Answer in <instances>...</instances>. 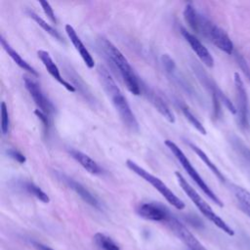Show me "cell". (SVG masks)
<instances>
[{"instance_id":"obj_2","label":"cell","mask_w":250,"mask_h":250,"mask_svg":"<svg viewBox=\"0 0 250 250\" xmlns=\"http://www.w3.org/2000/svg\"><path fill=\"white\" fill-rule=\"evenodd\" d=\"M99 44L100 48L103 50L108 62H110L111 64L116 69H118L127 89L135 96L141 95L142 80L139 79L138 75L135 73L134 69L132 68L124 55L106 38L102 37L99 40Z\"/></svg>"},{"instance_id":"obj_26","label":"cell","mask_w":250,"mask_h":250,"mask_svg":"<svg viewBox=\"0 0 250 250\" xmlns=\"http://www.w3.org/2000/svg\"><path fill=\"white\" fill-rule=\"evenodd\" d=\"M39 3H40V5H41V7H42V9H43V11H44V13H45V15L49 18V20H50L52 22L56 23V22H57V19H56L54 10H53L52 6L50 5V3H49L48 1H44V0L39 1Z\"/></svg>"},{"instance_id":"obj_5","label":"cell","mask_w":250,"mask_h":250,"mask_svg":"<svg viewBox=\"0 0 250 250\" xmlns=\"http://www.w3.org/2000/svg\"><path fill=\"white\" fill-rule=\"evenodd\" d=\"M166 146L171 150V152L174 154V156L177 158V160L180 162L182 167L185 169V171L188 174V176L191 178V180L198 186V188L217 205L220 207H223L224 204L221 201V199L214 193V191L208 187V185L204 182V180L201 178V176L198 174V172L195 170V168L192 166L190 161L188 159L184 151L172 141L166 140L165 141Z\"/></svg>"},{"instance_id":"obj_29","label":"cell","mask_w":250,"mask_h":250,"mask_svg":"<svg viewBox=\"0 0 250 250\" xmlns=\"http://www.w3.org/2000/svg\"><path fill=\"white\" fill-rule=\"evenodd\" d=\"M34 113H35L36 116L41 120L45 132H48L49 126H50V125H49V116H48L47 114H45L44 112H42L41 110H39V109H36V110L34 111Z\"/></svg>"},{"instance_id":"obj_22","label":"cell","mask_w":250,"mask_h":250,"mask_svg":"<svg viewBox=\"0 0 250 250\" xmlns=\"http://www.w3.org/2000/svg\"><path fill=\"white\" fill-rule=\"evenodd\" d=\"M184 19L188 26L194 31L198 19V13L191 4H187L184 9Z\"/></svg>"},{"instance_id":"obj_27","label":"cell","mask_w":250,"mask_h":250,"mask_svg":"<svg viewBox=\"0 0 250 250\" xmlns=\"http://www.w3.org/2000/svg\"><path fill=\"white\" fill-rule=\"evenodd\" d=\"M161 61L163 62V65H164L166 71L170 74H173L176 70V64H175L174 61L171 59V57L168 54H165L161 57Z\"/></svg>"},{"instance_id":"obj_24","label":"cell","mask_w":250,"mask_h":250,"mask_svg":"<svg viewBox=\"0 0 250 250\" xmlns=\"http://www.w3.org/2000/svg\"><path fill=\"white\" fill-rule=\"evenodd\" d=\"M182 111L183 114L185 115V117L187 118V120L201 134L206 135V129L204 128V126L202 125V123L193 115V113L186 106V105H182Z\"/></svg>"},{"instance_id":"obj_9","label":"cell","mask_w":250,"mask_h":250,"mask_svg":"<svg viewBox=\"0 0 250 250\" xmlns=\"http://www.w3.org/2000/svg\"><path fill=\"white\" fill-rule=\"evenodd\" d=\"M234 84L236 89V98H237V104H238L239 123L241 127L247 128L249 126L248 98H247V93H246L243 81L237 72L234 73Z\"/></svg>"},{"instance_id":"obj_19","label":"cell","mask_w":250,"mask_h":250,"mask_svg":"<svg viewBox=\"0 0 250 250\" xmlns=\"http://www.w3.org/2000/svg\"><path fill=\"white\" fill-rule=\"evenodd\" d=\"M21 184V188L28 192L29 194L33 195L34 197H36L37 199H39L40 201H42L43 203H49L50 202V197L49 195L43 191L38 186H36L34 183L29 182V181H24Z\"/></svg>"},{"instance_id":"obj_6","label":"cell","mask_w":250,"mask_h":250,"mask_svg":"<svg viewBox=\"0 0 250 250\" xmlns=\"http://www.w3.org/2000/svg\"><path fill=\"white\" fill-rule=\"evenodd\" d=\"M126 166L135 174L143 178L146 182L149 183L172 206L178 210H183L185 208V203L181 200L159 178L153 176L148 171L145 170L143 167L138 165L131 159L126 160Z\"/></svg>"},{"instance_id":"obj_31","label":"cell","mask_w":250,"mask_h":250,"mask_svg":"<svg viewBox=\"0 0 250 250\" xmlns=\"http://www.w3.org/2000/svg\"><path fill=\"white\" fill-rule=\"evenodd\" d=\"M33 246L37 249V250H54L53 248H51L50 246H47L43 243H40V242H33Z\"/></svg>"},{"instance_id":"obj_30","label":"cell","mask_w":250,"mask_h":250,"mask_svg":"<svg viewBox=\"0 0 250 250\" xmlns=\"http://www.w3.org/2000/svg\"><path fill=\"white\" fill-rule=\"evenodd\" d=\"M236 59H237L238 64L240 65V68L242 69V71L244 72V74L250 79V67H249L248 64L246 63L245 60H244L240 55H237V56H236Z\"/></svg>"},{"instance_id":"obj_16","label":"cell","mask_w":250,"mask_h":250,"mask_svg":"<svg viewBox=\"0 0 250 250\" xmlns=\"http://www.w3.org/2000/svg\"><path fill=\"white\" fill-rule=\"evenodd\" d=\"M68 152L71 155V157L75 159L90 174H93V175L102 174L103 170L100 167V165L86 153L76 149H70Z\"/></svg>"},{"instance_id":"obj_8","label":"cell","mask_w":250,"mask_h":250,"mask_svg":"<svg viewBox=\"0 0 250 250\" xmlns=\"http://www.w3.org/2000/svg\"><path fill=\"white\" fill-rule=\"evenodd\" d=\"M23 83L38 109L49 116L54 111V106L50 100L43 93L38 83L28 76H23Z\"/></svg>"},{"instance_id":"obj_12","label":"cell","mask_w":250,"mask_h":250,"mask_svg":"<svg viewBox=\"0 0 250 250\" xmlns=\"http://www.w3.org/2000/svg\"><path fill=\"white\" fill-rule=\"evenodd\" d=\"M181 33L186 39V41L189 44L193 52L196 54V56L200 59V61L208 67H213L214 65V59L210 52L207 50V48L197 39L193 34H191L189 31H188L185 28H181Z\"/></svg>"},{"instance_id":"obj_11","label":"cell","mask_w":250,"mask_h":250,"mask_svg":"<svg viewBox=\"0 0 250 250\" xmlns=\"http://www.w3.org/2000/svg\"><path fill=\"white\" fill-rule=\"evenodd\" d=\"M141 89L142 93L145 95V97L149 101V103L155 107V109L169 122L174 123L175 122V116L171 109L169 108L168 104L163 101V99L155 94L153 90H151L148 86H146L143 81L141 83Z\"/></svg>"},{"instance_id":"obj_32","label":"cell","mask_w":250,"mask_h":250,"mask_svg":"<svg viewBox=\"0 0 250 250\" xmlns=\"http://www.w3.org/2000/svg\"><path fill=\"white\" fill-rule=\"evenodd\" d=\"M245 212H246V213H247V214L250 216V212H247V211H245Z\"/></svg>"},{"instance_id":"obj_20","label":"cell","mask_w":250,"mask_h":250,"mask_svg":"<svg viewBox=\"0 0 250 250\" xmlns=\"http://www.w3.org/2000/svg\"><path fill=\"white\" fill-rule=\"evenodd\" d=\"M28 16L39 25L42 27L43 30H45L48 34H50L52 37H54L55 39H57L60 42H63L61 34L58 32V30H56L53 26H51L49 23H47L41 17H39L37 14H35L32 11H27Z\"/></svg>"},{"instance_id":"obj_25","label":"cell","mask_w":250,"mask_h":250,"mask_svg":"<svg viewBox=\"0 0 250 250\" xmlns=\"http://www.w3.org/2000/svg\"><path fill=\"white\" fill-rule=\"evenodd\" d=\"M10 128V117L8 112V107L5 102L1 103V131L3 135H7L9 133Z\"/></svg>"},{"instance_id":"obj_21","label":"cell","mask_w":250,"mask_h":250,"mask_svg":"<svg viewBox=\"0 0 250 250\" xmlns=\"http://www.w3.org/2000/svg\"><path fill=\"white\" fill-rule=\"evenodd\" d=\"M96 244L103 250H120L119 246L107 235L98 232L94 236Z\"/></svg>"},{"instance_id":"obj_13","label":"cell","mask_w":250,"mask_h":250,"mask_svg":"<svg viewBox=\"0 0 250 250\" xmlns=\"http://www.w3.org/2000/svg\"><path fill=\"white\" fill-rule=\"evenodd\" d=\"M37 56L40 59V61L42 62V63L44 64L45 68L47 69V71L49 72V74L55 79L57 80L62 86H63L67 91L69 92H75V87L70 84L69 82H67L66 80H64L60 72V69L58 68L57 64L54 62L52 57L50 56V54L47 51L44 50H38L37 51Z\"/></svg>"},{"instance_id":"obj_3","label":"cell","mask_w":250,"mask_h":250,"mask_svg":"<svg viewBox=\"0 0 250 250\" xmlns=\"http://www.w3.org/2000/svg\"><path fill=\"white\" fill-rule=\"evenodd\" d=\"M176 178L178 180V183L182 189L186 192V194L189 197V199L194 203V205L198 208V210L201 212V214L206 217L210 222H212L216 227H218L220 229H222L224 232H226L229 235H233L234 231L233 229L221 218L219 217L213 209L209 206V204L196 192V190L187 182V180L184 178V176L180 172L175 173Z\"/></svg>"},{"instance_id":"obj_14","label":"cell","mask_w":250,"mask_h":250,"mask_svg":"<svg viewBox=\"0 0 250 250\" xmlns=\"http://www.w3.org/2000/svg\"><path fill=\"white\" fill-rule=\"evenodd\" d=\"M65 31H66V34H67L68 38L70 39L71 43L73 44L74 48L79 53L80 57L82 58L83 62H85V64L89 68H93L95 66V61H94L93 57L91 56V54L89 53V51L87 50V48L85 47V45L83 44V42L81 41V39L79 38V36L77 35L74 28L70 24H66Z\"/></svg>"},{"instance_id":"obj_7","label":"cell","mask_w":250,"mask_h":250,"mask_svg":"<svg viewBox=\"0 0 250 250\" xmlns=\"http://www.w3.org/2000/svg\"><path fill=\"white\" fill-rule=\"evenodd\" d=\"M164 223L186 244L189 250H206V248L192 234V232H190V230H188V228L183 223H181L172 213H170Z\"/></svg>"},{"instance_id":"obj_28","label":"cell","mask_w":250,"mask_h":250,"mask_svg":"<svg viewBox=\"0 0 250 250\" xmlns=\"http://www.w3.org/2000/svg\"><path fill=\"white\" fill-rule=\"evenodd\" d=\"M7 155L9 157H11L12 159H14L15 161L19 162L20 164H23L25 161H26V158L25 156L19 150L15 149V148H9L7 151Z\"/></svg>"},{"instance_id":"obj_10","label":"cell","mask_w":250,"mask_h":250,"mask_svg":"<svg viewBox=\"0 0 250 250\" xmlns=\"http://www.w3.org/2000/svg\"><path fill=\"white\" fill-rule=\"evenodd\" d=\"M137 213L140 217L148 221L165 222L171 212L162 204L146 202L138 206Z\"/></svg>"},{"instance_id":"obj_15","label":"cell","mask_w":250,"mask_h":250,"mask_svg":"<svg viewBox=\"0 0 250 250\" xmlns=\"http://www.w3.org/2000/svg\"><path fill=\"white\" fill-rule=\"evenodd\" d=\"M62 181H63L64 184L67 185V187L69 188H71L76 194H78L86 203H88L89 205L95 207V208H100V203L98 201V199L83 186L81 185L79 182H76L75 180L62 175L61 176Z\"/></svg>"},{"instance_id":"obj_4","label":"cell","mask_w":250,"mask_h":250,"mask_svg":"<svg viewBox=\"0 0 250 250\" xmlns=\"http://www.w3.org/2000/svg\"><path fill=\"white\" fill-rule=\"evenodd\" d=\"M194 31L207 38L223 52L229 55L232 54L233 44L229 35L221 27L200 14H198L196 28Z\"/></svg>"},{"instance_id":"obj_1","label":"cell","mask_w":250,"mask_h":250,"mask_svg":"<svg viewBox=\"0 0 250 250\" xmlns=\"http://www.w3.org/2000/svg\"><path fill=\"white\" fill-rule=\"evenodd\" d=\"M98 73L100 76V79L102 81L103 87L108 97L110 98L113 106L115 107L121 121L123 124L132 132H138L139 131V124L138 121L126 100L123 93L117 86L116 82L110 75V73L107 71L106 68H104L103 65H100L98 68Z\"/></svg>"},{"instance_id":"obj_17","label":"cell","mask_w":250,"mask_h":250,"mask_svg":"<svg viewBox=\"0 0 250 250\" xmlns=\"http://www.w3.org/2000/svg\"><path fill=\"white\" fill-rule=\"evenodd\" d=\"M0 43L2 45V47L4 48V50L8 53V55L13 59V61L21 67L22 68L23 70L27 71L28 73H30L31 75H34V76H38V72L35 70L34 67H32L25 60H23L21 55L15 51L11 46L10 44L8 43V41H6V39L1 35L0 36Z\"/></svg>"},{"instance_id":"obj_23","label":"cell","mask_w":250,"mask_h":250,"mask_svg":"<svg viewBox=\"0 0 250 250\" xmlns=\"http://www.w3.org/2000/svg\"><path fill=\"white\" fill-rule=\"evenodd\" d=\"M233 192L240 204L243 206L244 210L250 212V192L243 188L237 186L233 187Z\"/></svg>"},{"instance_id":"obj_18","label":"cell","mask_w":250,"mask_h":250,"mask_svg":"<svg viewBox=\"0 0 250 250\" xmlns=\"http://www.w3.org/2000/svg\"><path fill=\"white\" fill-rule=\"evenodd\" d=\"M188 145H189V146H190V148L198 155V157L208 166V168L215 174V176L221 181V182H225V177L223 176V174L221 173V171L217 168V166L209 159V157L206 155V153L201 149V148H199L197 146H195V145H193V144H191V143H188Z\"/></svg>"}]
</instances>
